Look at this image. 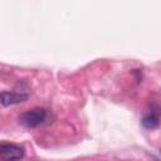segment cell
<instances>
[{
    "label": "cell",
    "instance_id": "1",
    "mask_svg": "<svg viewBox=\"0 0 161 161\" xmlns=\"http://www.w3.org/2000/svg\"><path fill=\"white\" fill-rule=\"evenodd\" d=\"M47 118L45 108H33L19 116V123L26 128H34L42 125Z\"/></svg>",
    "mask_w": 161,
    "mask_h": 161
},
{
    "label": "cell",
    "instance_id": "2",
    "mask_svg": "<svg viewBox=\"0 0 161 161\" xmlns=\"http://www.w3.org/2000/svg\"><path fill=\"white\" fill-rule=\"evenodd\" d=\"M25 150L20 145L3 142L0 145V157L1 161H19L24 157Z\"/></svg>",
    "mask_w": 161,
    "mask_h": 161
},
{
    "label": "cell",
    "instance_id": "3",
    "mask_svg": "<svg viewBox=\"0 0 161 161\" xmlns=\"http://www.w3.org/2000/svg\"><path fill=\"white\" fill-rule=\"evenodd\" d=\"M141 123L147 130H153L158 127L160 125V109L158 108H151L148 112H146L141 119Z\"/></svg>",
    "mask_w": 161,
    "mask_h": 161
},
{
    "label": "cell",
    "instance_id": "4",
    "mask_svg": "<svg viewBox=\"0 0 161 161\" xmlns=\"http://www.w3.org/2000/svg\"><path fill=\"white\" fill-rule=\"evenodd\" d=\"M26 99H28V94L26 93L6 92V91L1 92V104L4 107L11 106V104H16V103H21V102H24Z\"/></svg>",
    "mask_w": 161,
    "mask_h": 161
}]
</instances>
